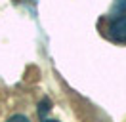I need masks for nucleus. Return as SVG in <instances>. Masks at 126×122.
<instances>
[{"mask_svg":"<svg viewBox=\"0 0 126 122\" xmlns=\"http://www.w3.org/2000/svg\"><path fill=\"white\" fill-rule=\"evenodd\" d=\"M107 36H109L113 42L126 44V14L111 17L109 25H107Z\"/></svg>","mask_w":126,"mask_h":122,"instance_id":"f257e3e1","label":"nucleus"},{"mask_svg":"<svg viewBox=\"0 0 126 122\" xmlns=\"http://www.w3.org/2000/svg\"><path fill=\"white\" fill-rule=\"evenodd\" d=\"M4 122H32L31 116L27 113H23V111H17V113H12L8 114L6 118H4Z\"/></svg>","mask_w":126,"mask_h":122,"instance_id":"f03ea898","label":"nucleus"},{"mask_svg":"<svg viewBox=\"0 0 126 122\" xmlns=\"http://www.w3.org/2000/svg\"><path fill=\"white\" fill-rule=\"evenodd\" d=\"M120 14H126V0H115V4L111 8V17L120 15Z\"/></svg>","mask_w":126,"mask_h":122,"instance_id":"7ed1b4c3","label":"nucleus"},{"mask_svg":"<svg viewBox=\"0 0 126 122\" xmlns=\"http://www.w3.org/2000/svg\"><path fill=\"white\" fill-rule=\"evenodd\" d=\"M42 122H57V120H54V118H44V116H42Z\"/></svg>","mask_w":126,"mask_h":122,"instance_id":"20e7f679","label":"nucleus"}]
</instances>
